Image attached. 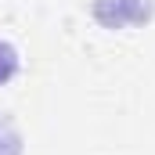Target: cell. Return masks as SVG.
<instances>
[{
	"instance_id": "1",
	"label": "cell",
	"mask_w": 155,
	"mask_h": 155,
	"mask_svg": "<svg viewBox=\"0 0 155 155\" xmlns=\"http://www.w3.org/2000/svg\"><path fill=\"white\" fill-rule=\"evenodd\" d=\"M15 72H18V51H15L7 40H0V87L11 83Z\"/></svg>"
}]
</instances>
